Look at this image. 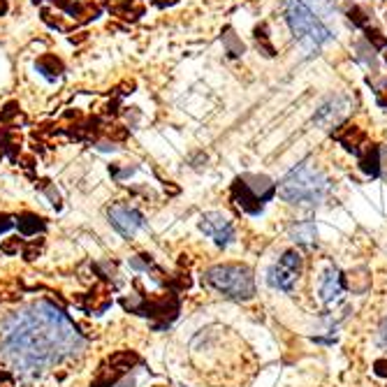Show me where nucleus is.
I'll use <instances>...</instances> for the list:
<instances>
[{"mask_svg":"<svg viewBox=\"0 0 387 387\" xmlns=\"http://www.w3.org/2000/svg\"><path fill=\"white\" fill-rule=\"evenodd\" d=\"M0 350L19 371H40L79 355L84 339L61 308L38 301L3 322Z\"/></svg>","mask_w":387,"mask_h":387,"instance_id":"f257e3e1","label":"nucleus"},{"mask_svg":"<svg viewBox=\"0 0 387 387\" xmlns=\"http://www.w3.org/2000/svg\"><path fill=\"white\" fill-rule=\"evenodd\" d=\"M276 193L292 207H318L329 193V179L320 167L304 160L281 179Z\"/></svg>","mask_w":387,"mask_h":387,"instance_id":"f03ea898","label":"nucleus"},{"mask_svg":"<svg viewBox=\"0 0 387 387\" xmlns=\"http://www.w3.org/2000/svg\"><path fill=\"white\" fill-rule=\"evenodd\" d=\"M285 21L290 26V31L297 40V45L304 49L306 56L318 54L327 42H332L336 35L332 26H327L311 7L306 5V0H283Z\"/></svg>","mask_w":387,"mask_h":387,"instance_id":"7ed1b4c3","label":"nucleus"},{"mask_svg":"<svg viewBox=\"0 0 387 387\" xmlns=\"http://www.w3.org/2000/svg\"><path fill=\"white\" fill-rule=\"evenodd\" d=\"M204 283L225 299L232 301H248L255 297V278L246 264L225 262L214 264L204 271Z\"/></svg>","mask_w":387,"mask_h":387,"instance_id":"20e7f679","label":"nucleus"},{"mask_svg":"<svg viewBox=\"0 0 387 387\" xmlns=\"http://www.w3.org/2000/svg\"><path fill=\"white\" fill-rule=\"evenodd\" d=\"M274 195H276V184H271V179L267 177H258V174L237 177L232 184V200L248 216L262 214L264 204L271 202Z\"/></svg>","mask_w":387,"mask_h":387,"instance_id":"39448f33","label":"nucleus"},{"mask_svg":"<svg viewBox=\"0 0 387 387\" xmlns=\"http://www.w3.org/2000/svg\"><path fill=\"white\" fill-rule=\"evenodd\" d=\"M301 269H304V258H301V253L297 248H287L283 251V255L269 267L267 281H269L271 287H276L281 292H292L301 276Z\"/></svg>","mask_w":387,"mask_h":387,"instance_id":"423d86ee","label":"nucleus"},{"mask_svg":"<svg viewBox=\"0 0 387 387\" xmlns=\"http://www.w3.org/2000/svg\"><path fill=\"white\" fill-rule=\"evenodd\" d=\"M348 290V281L339 267H327L318 278V294L325 306H339Z\"/></svg>","mask_w":387,"mask_h":387,"instance_id":"0eeeda50","label":"nucleus"},{"mask_svg":"<svg viewBox=\"0 0 387 387\" xmlns=\"http://www.w3.org/2000/svg\"><path fill=\"white\" fill-rule=\"evenodd\" d=\"M348 109H350V100L346 95H329L325 102L320 104L318 109H315V114H313V123L315 125H320V128H339L341 121L346 118L348 114Z\"/></svg>","mask_w":387,"mask_h":387,"instance_id":"6e6552de","label":"nucleus"},{"mask_svg":"<svg viewBox=\"0 0 387 387\" xmlns=\"http://www.w3.org/2000/svg\"><path fill=\"white\" fill-rule=\"evenodd\" d=\"M200 230L207 237L214 239L221 248L235 242V225H232L230 218L221 214V211H209V214H204L200 218Z\"/></svg>","mask_w":387,"mask_h":387,"instance_id":"1a4fd4ad","label":"nucleus"},{"mask_svg":"<svg viewBox=\"0 0 387 387\" xmlns=\"http://www.w3.org/2000/svg\"><path fill=\"white\" fill-rule=\"evenodd\" d=\"M109 223L123 237H135L137 230L144 228V216L128 204H114V207H109Z\"/></svg>","mask_w":387,"mask_h":387,"instance_id":"9d476101","label":"nucleus"},{"mask_svg":"<svg viewBox=\"0 0 387 387\" xmlns=\"http://www.w3.org/2000/svg\"><path fill=\"white\" fill-rule=\"evenodd\" d=\"M334 137H336V142H339L348 153H353L355 158H362L364 151L369 149V139L364 135V130L357 128V125H341V128L334 130Z\"/></svg>","mask_w":387,"mask_h":387,"instance_id":"9b49d317","label":"nucleus"},{"mask_svg":"<svg viewBox=\"0 0 387 387\" xmlns=\"http://www.w3.org/2000/svg\"><path fill=\"white\" fill-rule=\"evenodd\" d=\"M290 237L297 246L313 248V246L318 244V228H315V223H311V221H301L290 230Z\"/></svg>","mask_w":387,"mask_h":387,"instance_id":"f8f14e48","label":"nucleus"},{"mask_svg":"<svg viewBox=\"0 0 387 387\" xmlns=\"http://www.w3.org/2000/svg\"><path fill=\"white\" fill-rule=\"evenodd\" d=\"M357 160H360V170L367 174V177H371V179L381 177V149H378L376 144H369V149L364 151V156Z\"/></svg>","mask_w":387,"mask_h":387,"instance_id":"ddd939ff","label":"nucleus"},{"mask_svg":"<svg viewBox=\"0 0 387 387\" xmlns=\"http://www.w3.org/2000/svg\"><path fill=\"white\" fill-rule=\"evenodd\" d=\"M17 225H19V232L24 237H33V235H38V232H45L47 230L45 218H40L38 214H28V211L17 218Z\"/></svg>","mask_w":387,"mask_h":387,"instance_id":"4468645a","label":"nucleus"},{"mask_svg":"<svg viewBox=\"0 0 387 387\" xmlns=\"http://www.w3.org/2000/svg\"><path fill=\"white\" fill-rule=\"evenodd\" d=\"M38 70L45 77H49V79H56V77L63 72V63H61V58H56V56L47 54L38 61Z\"/></svg>","mask_w":387,"mask_h":387,"instance_id":"2eb2a0df","label":"nucleus"},{"mask_svg":"<svg viewBox=\"0 0 387 387\" xmlns=\"http://www.w3.org/2000/svg\"><path fill=\"white\" fill-rule=\"evenodd\" d=\"M132 364H137V355L130 353V350H118V353H114L109 357V367L116 369V371H121V374L125 369H130Z\"/></svg>","mask_w":387,"mask_h":387,"instance_id":"dca6fc26","label":"nucleus"},{"mask_svg":"<svg viewBox=\"0 0 387 387\" xmlns=\"http://www.w3.org/2000/svg\"><path fill=\"white\" fill-rule=\"evenodd\" d=\"M348 19L353 21V26L357 28H369L371 26V14L364 10V7L360 5H353V7H348Z\"/></svg>","mask_w":387,"mask_h":387,"instance_id":"f3484780","label":"nucleus"},{"mask_svg":"<svg viewBox=\"0 0 387 387\" xmlns=\"http://www.w3.org/2000/svg\"><path fill=\"white\" fill-rule=\"evenodd\" d=\"M374 374L387 381V360H376L374 362Z\"/></svg>","mask_w":387,"mask_h":387,"instance_id":"a211bd4d","label":"nucleus"},{"mask_svg":"<svg viewBox=\"0 0 387 387\" xmlns=\"http://www.w3.org/2000/svg\"><path fill=\"white\" fill-rule=\"evenodd\" d=\"M12 225H14V218L12 216H7V214H0V235L7 230H12Z\"/></svg>","mask_w":387,"mask_h":387,"instance_id":"6ab92c4d","label":"nucleus"},{"mask_svg":"<svg viewBox=\"0 0 387 387\" xmlns=\"http://www.w3.org/2000/svg\"><path fill=\"white\" fill-rule=\"evenodd\" d=\"M378 343H381L383 348H387V318L381 322V327H378Z\"/></svg>","mask_w":387,"mask_h":387,"instance_id":"aec40b11","label":"nucleus"},{"mask_svg":"<svg viewBox=\"0 0 387 387\" xmlns=\"http://www.w3.org/2000/svg\"><path fill=\"white\" fill-rule=\"evenodd\" d=\"M19 246H21L19 239H10V242H5V244H3V251H5V253H17V251H19Z\"/></svg>","mask_w":387,"mask_h":387,"instance_id":"412c9836","label":"nucleus"},{"mask_svg":"<svg viewBox=\"0 0 387 387\" xmlns=\"http://www.w3.org/2000/svg\"><path fill=\"white\" fill-rule=\"evenodd\" d=\"M0 387H14V381L10 374H0Z\"/></svg>","mask_w":387,"mask_h":387,"instance_id":"4be33fe9","label":"nucleus"},{"mask_svg":"<svg viewBox=\"0 0 387 387\" xmlns=\"http://www.w3.org/2000/svg\"><path fill=\"white\" fill-rule=\"evenodd\" d=\"M52 3L56 7H61V10H68V12H70V7H72V5H70V0H52Z\"/></svg>","mask_w":387,"mask_h":387,"instance_id":"5701e85b","label":"nucleus"},{"mask_svg":"<svg viewBox=\"0 0 387 387\" xmlns=\"http://www.w3.org/2000/svg\"><path fill=\"white\" fill-rule=\"evenodd\" d=\"M33 3H35V5H38V3H42V0H33Z\"/></svg>","mask_w":387,"mask_h":387,"instance_id":"b1692460","label":"nucleus"},{"mask_svg":"<svg viewBox=\"0 0 387 387\" xmlns=\"http://www.w3.org/2000/svg\"><path fill=\"white\" fill-rule=\"evenodd\" d=\"M0 158H3V151H0Z\"/></svg>","mask_w":387,"mask_h":387,"instance_id":"393cba45","label":"nucleus"}]
</instances>
